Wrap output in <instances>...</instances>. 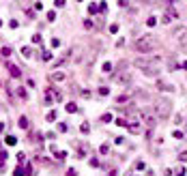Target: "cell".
<instances>
[{
	"instance_id": "22",
	"label": "cell",
	"mask_w": 187,
	"mask_h": 176,
	"mask_svg": "<svg viewBox=\"0 0 187 176\" xmlns=\"http://www.w3.org/2000/svg\"><path fill=\"white\" fill-rule=\"evenodd\" d=\"M75 174H77L75 170H69V172H67V176H75Z\"/></svg>"
},
{
	"instance_id": "10",
	"label": "cell",
	"mask_w": 187,
	"mask_h": 176,
	"mask_svg": "<svg viewBox=\"0 0 187 176\" xmlns=\"http://www.w3.org/2000/svg\"><path fill=\"white\" fill-rule=\"evenodd\" d=\"M20 127H22V129H28V118H26V116L20 118Z\"/></svg>"
},
{
	"instance_id": "1",
	"label": "cell",
	"mask_w": 187,
	"mask_h": 176,
	"mask_svg": "<svg viewBox=\"0 0 187 176\" xmlns=\"http://www.w3.org/2000/svg\"><path fill=\"white\" fill-rule=\"evenodd\" d=\"M155 45H157V39H155L153 35H142L140 39H135V43H133V47H135L138 52H142V54L153 52Z\"/></svg>"
},
{
	"instance_id": "2",
	"label": "cell",
	"mask_w": 187,
	"mask_h": 176,
	"mask_svg": "<svg viewBox=\"0 0 187 176\" xmlns=\"http://www.w3.org/2000/svg\"><path fill=\"white\" fill-rule=\"evenodd\" d=\"M170 114H172V101H170L168 97H159L157 101H155V116L168 118Z\"/></svg>"
},
{
	"instance_id": "9",
	"label": "cell",
	"mask_w": 187,
	"mask_h": 176,
	"mask_svg": "<svg viewBox=\"0 0 187 176\" xmlns=\"http://www.w3.org/2000/svg\"><path fill=\"white\" fill-rule=\"evenodd\" d=\"M22 56H24V58H30V56H32V52H30V47H22Z\"/></svg>"
},
{
	"instance_id": "6",
	"label": "cell",
	"mask_w": 187,
	"mask_h": 176,
	"mask_svg": "<svg viewBox=\"0 0 187 176\" xmlns=\"http://www.w3.org/2000/svg\"><path fill=\"white\" fill-rule=\"evenodd\" d=\"M50 79H52V82H62V79H65V73L56 71V73H52V75H50Z\"/></svg>"
},
{
	"instance_id": "23",
	"label": "cell",
	"mask_w": 187,
	"mask_h": 176,
	"mask_svg": "<svg viewBox=\"0 0 187 176\" xmlns=\"http://www.w3.org/2000/svg\"><path fill=\"white\" fill-rule=\"evenodd\" d=\"M0 26H2V22H0Z\"/></svg>"
},
{
	"instance_id": "12",
	"label": "cell",
	"mask_w": 187,
	"mask_h": 176,
	"mask_svg": "<svg viewBox=\"0 0 187 176\" xmlns=\"http://www.w3.org/2000/svg\"><path fill=\"white\" fill-rule=\"evenodd\" d=\"M75 110H77L75 103H67V112H75Z\"/></svg>"
},
{
	"instance_id": "16",
	"label": "cell",
	"mask_w": 187,
	"mask_h": 176,
	"mask_svg": "<svg viewBox=\"0 0 187 176\" xmlns=\"http://www.w3.org/2000/svg\"><path fill=\"white\" fill-rule=\"evenodd\" d=\"M48 20H50V22H54V20H56V13H54V11H50V13H48Z\"/></svg>"
},
{
	"instance_id": "14",
	"label": "cell",
	"mask_w": 187,
	"mask_h": 176,
	"mask_svg": "<svg viewBox=\"0 0 187 176\" xmlns=\"http://www.w3.org/2000/svg\"><path fill=\"white\" fill-rule=\"evenodd\" d=\"M13 176H24V170H22V168H15V172H13Z\"/></svg>"
},
{
	"instance_id": "21",
	"label": "cell",
	"mask_w": 187,
	"mask_h": 176,
	"mask_svg": "<svg viewBox=\"0 0 187 176\" xmlns=\"http://www.w3.org/2000/svg\"><path fill=\"white\" fill-rule=\"evenodd\" d=\"M41 58H43V60H50V58H52V54H50V52H43V56H41Z\"/></svg>"
},
{
	"instance_id": "11",
	"label": "cell",
	"mask_w": 187,
	"mask_h": 176,
	"mask_svg": "<svg viewBox=\"0 0 187 176\" xmlns=\"http://www.w3.org/2000/svg\"><path fill=\"white\" fill-rule=\"evenodd\" d=\"M7 144H9V146H13V144H17V137H15V135H9V137H7Z\"/></svg>"
},
{
	"instance_id": "18",
	"label": "cell",
	"mask_w": 187,
	"mask_h": 176,
	"mask_svg": "<svg viewBox=\"0 0 187 176\" xmlns=\"http://www.w3.org/2000/svg\"><path fill=\"white\" fill-rule=\"evenodd\" d=\"M80 129H82V133H88V122H82Z\"/></svg>"
},
{
	"instance_id": "15",
	"label": "cell",
	"mask_w": 187,
	"mask_h": 176,
	"mask_svg": "<svg viewBox=\"0 0 187 176\" xmlns=\"http://www.w3.org/2000/svg\"><path fill=\"white\" fill-rule=\"evenodd\" d=\"M88 11H90V13H97V11H99V7H97V4H90V7H88Z\"/></svg>"
},
{
	"instance_id": "17",
	"label": "cell",
	"mask_w": 187,
	"mask_h": 176,
	"mask_svg": "<svg viewBox=\"0 0 187 176\" xmlns=\"http://www.w3.org/2000/svg\"><path fill=\"white\" fill-rule=\"evenodd\" d=\"M101 120H103V122H110V120H112V116H110V114H103V116H101Z\"/></svg>"
},
{
	"instance_id": "5",
	"label": "cell",
	"mask_w": 187,
	"mask_h": 176,
	"mask_svg": "<svg viewBox=\"0 0 187 176\" xmlns=\"http://www.w3.org/2000/svg\"><path fill=\"white\" fill-rule=\"evenodd\" d=\"M7 69H9V73H11L13 77H20V75H22V71H20L17 67H15L13 62H9V65H7Z\"/></svg>"
},
{
	"instance_id": "8",
	"label": "cell",
	"mask_w": 187,
	"mask_h": 176,
	"mask_svg": "<svg viewBox=\"0 0 187 176\" xmlns=\"http://www.w3.org/2000/svg\"><path fill=\"white\" fill-rule=\"evenodd\" d=\"M0 54H2L4 58H9V56H11V47H7V45H4L2 50H0Z\"/></svg>"
},
{
	"instance_id": "4",
	"label": "cell",
	"mask_w": 187,
	"mask_h": 176,
	"mask_svg": "<svg viewBox=\"0 0 187 176\" xmlns=\"http://www.w3.org/2000/svg\"><path fill=\"white\" fill-rule=\"evenodd\" d=\"M142 120H144L146 127H151V129L155 127V116H151V114H142Z\"/></svg>"
},
{
	"instance_id": "20",
	"label": "cell",
	"mask_w": 187,
	"mask_h": 176,
	"mask_svg": "<svg viewBox=\"0 0 187 176\" xmlns=\"http://www.w3.org/2000/svg\"><path fill=\"white\" fill-rule=\"evenodd\" d=\"M48 120H50V122L56 120V112H50V114H48Z\"/></svg>"
},
{
	"instance_id": "19",
	"label": "cell",
	"mask_w": 187,
	"mask_h": 176,
	"mask_svg": "<svg viewBox=\"0 0 187 176\" xmlns=\"http://www.w3.org/2000/svg\"><path fill=\"white\" fill-rule=\"evenodd\" d=\"M17 94H20L22 99H26V90H24V88H17Z\"/></svg>"
},
{
	"instance_id": "3",
	"label": "cell",
	"mask_w": 187,
	"mask_h": 176,
	"mask_svg": "<svg viewBox=\"0 0 187 176\" xmlns=\"http://www.w3.org/2000/svg\"><path fill=\"white\" fill-rule=\"evenodd\" d=\"M174 35H176V41H179L181 45H185V43H187V28H181L179 32H174Z\"/></svg>"
},
{
	"instance_id": "13",
	"label": "cell",
	"mask_w": 187,
	"mask_h": 176,
	"mask_svg": "<svg viewBox=\"0 0 187 176\" xmlns=\"http://www.w3.org/2000/svg\"><path fill=\"white\" fill-rule=\"evenodd\" d=\"M116 101H118V103H125V101H129V97H127V94H120Z\"/></svg>"
},
{
	"instance_id": "7",
	"label": "cell",
	"mask_w": 187,
	"mask_h": 176,
	"mask_svg": "<svg viewBox=\"0 0 187 176\" xmlns=\"http://www.w3.org/2000/svg\"><path fill=\"white\" fill-rule=\"evenodd\" d=\"M129 131H131V133H140V125H138V122H131V125H129Z\"/></svg>"
}]
</instances>
